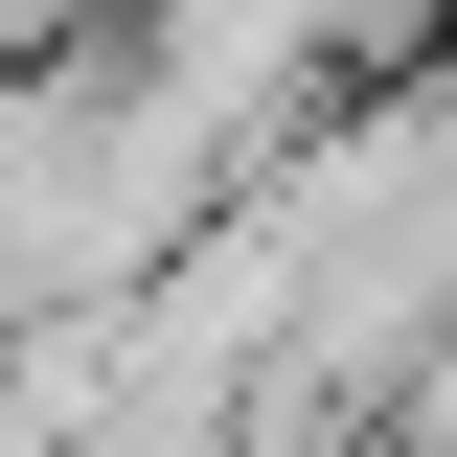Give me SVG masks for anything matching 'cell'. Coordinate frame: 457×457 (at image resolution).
Masks as SVG:
<instances>
[{
	"label": "cell",
	"instance_id": "cell-1",
	"mask_svg": "<svg viewBox=\"0 0 457 457\" xmlns=\"http://www.w3.org/2000/svg\"><path fill=\"white\" fill-rule=\"evenodd\" d=\"M320 457H411V435H389V411H343V435H320Z\"/></svg>",
	"mask_w": 457,
	"mask_h": 457
}]
</instances>
